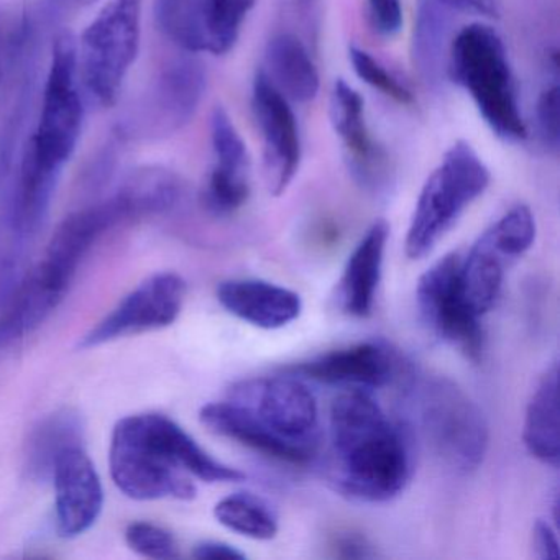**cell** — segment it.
<instances>
[{
  "instance_id": "cell-20",
  "label": "cell",
  "mask_w": 560,
  "mask_h": 560,
  "mask_svg": "<svg viewBox=\"0 0 560 560\" xmlns=\"http://www.w3.org/2000/svg\"><path fill=\"white\" fill-rule=\"evenodd\" d=\"M206 90V71L195 58L170 65L153 91V132L172 133L191 120Z\"/></svg>"
},
{
  "instance_id": "cell-33",
  "label": "cell",
  "mask_w": 560,
  "mask_h": 560,
  "mask_svg": "<svg viewBox=\"0 0 560 560\" xmlns=\"http://www.w3.org/2000/svg\"><path fill=\"white\" fill-rule=\"evenodd\" d=\"M332 547L337 556L343 557V559H369V557H375L369 540L365 537L359 536V534H342V536L334 540Z\"/></svg>"
},
{
  "instance_id": "cell-9",
  "label": "cell",
  "mask_w": 560,
  "mask_h": 560,
  "mask_svg": "<svg viewBox=\"0 0 560 560\" xmlns=\"http://www.w3.org/2000/svg\"><path fill=\"white\" fill-rule=\"evenodd\" d=\"M142 0H109L81 35L78 73L104 107L119 100L140 50Z\"/></svg>"
},
{
  "instance_id": "cell-13",
  "label": "cell",
  "mask_w": 560,
  "mask_h": 560,
  "mask_svg": "<svg viewBox=\"0 0 560 560\" xmlns=\"http://www.w3.org/2000/svg\"><path fill=\"white\" fill-rule=\"evenodd\" d=\"M252 109L264 143V176L271 196H281L301 165V136L290 101L273 86L264 70L252 88Z\"/></svg>"
},
{
  "instance_id": "cell-38",
  "label": "cell",
  "mask_w": 560,
  "mask_h": 560,
  "mask_svg": "<svg viewBox=\"0 0 560 560\" xmlns=\"http://www.w3.org/2000/svg\"><path fill=\"white\" fill-rule=\"evenodd\" d=\"M301 4H304V5H307V4H311V2H313V0H300Z\"/></svg>"
},
{
  "instance_id": "cell-24",
  "label": "cell",
  "mask_w": 560,
  "mask_h": 560,
  "mask_svg": "<svg viewBox=\"0 0 560 560\" xmlns=\"http://www.w3.org/2000/svg\"><path fill=\"white\" fill-rule=\"evenodd\" d=\"M83 444V422L77 412L58 411L32 432L27 442V470L35 480L50 477L58 454L70 445Z\"/></svg>"
},
{
  "instance_id": "cell-32",
  "label": "cell",
  "mask_w": 560,
  "mask_h": 560,
  "mask_svg": "<svg viewBox=\"0 0 560 560\" xmlns=\"http://www.w3.org/2000/svg\"><path fill=\"white\" fill-rule=\"evenodd\" d=\"M369 18L376 34L392 38L401 32V0H366Z\"/></svg>"
},
{
  "instance_id": "cell-3",
  "label": "cell",
  "mask_w": 560,
  "mask_h": 560,
  "mask_svg": "<svg viewBox=\"0 0 560 560\" xmlns=\"http://www.w3.org/2000/svg\"><path fill=\"white\" fill-rule=\"evenodd\" d=\"M330 447L334 481L353 500L385 503L398 497L411 477L405 434L362 389L334 399Z\"/></svg>"
},
{
  "instance_id": "cell-23",
  "label": "cell",
  "mask_w": 560,
  "mask_h": 560,
  "mask_svg": "<svg viewBox=\"0 0 560 560\" xmlns=\"http://www.w3.org/2000/svg\"><path fill=\"white\" fill-rule=\"evenodd\" d=\"M510 261L480 235L467 257L462 258V288L471 310L483 316L497 303L503 287L504 268Z\"/></svg>"
},
{
  "instance_id": "cell-30",
  "label": "cell",
  "mask_w": 560,
  "mask_h": 560,
  "mask_svg": "<svg viewBox=\"0 0 560 560\" xmlns=\"http://www.w3.org/2000/svg\"><path fill=\"white\" fill-rule=\"evenodd\" d=\"M126 540L130 549L147 559H178L179 547L175 536L165 527L153 523H132L127 526Z\"/></svg>"
},
{
  "instance_id": "cell-18",
  "label": "cell",
  "mask_w": 560,
  "mask_h": 560,
  "mask_svg": "<svg viewBox=\"0 0 560 560\" xmlns=\"http://www.w3.org/2000/svg\"><path fill=\"white\" fill-rule=\"evenodd\" d=\"M218 300L232 316L265 330L288 326L303 311L300 294L255 278L222 281L218 287Z\"/></svg>"
},
{
  "instance_id": "cell-27",
  "label": "cell",
  "mask_w": 560,
  "mask_h": 560,
  "mask_svg": "<svg viewBox=\"0 0 560 560\" xmlns=\"http://www.w3.org/2000/svg\"><path fill=\"white\" fill-rule=\"evenodd\" d=\"M119 195L126 201L136 221V219L162 214L172 209L182 195V185L172 172L162 168H143L127 179Z\"/></svg>"
},
{
  "instance_id": "cell-15",
  "label": "cell",
  "mask_w": 560,
  "mask_h": 560,
  "mask_svg": "<svg viewBox=\"0 0 560 560\" xmlns=\"http://www.w3.org/2000/svg\"><path fill=\"white\" fill-rule=\"evenodd\" d=\"M211 140L215 163L202 191V205L215 215L234 214L250 196V162L244 139L222 107L212 113Z\"/></svg>"
},
{
  "instance_id": "cell-35",
  "label": "cell",
  "mask_w": 560,
  "mask_h": 560,
  "mask_svg": "<svg viewBox=\"0 0 560 560\" xmlns=\"http://www.w3.org/2000/svg\"><path fill=\"white\" fill-rule=\"evenodd\" d=\"M192 557L201 560H238L245 559V553L237 547L221 540H205L195 547Z\"/></svg>"
},
{
  "instance_id": "cell-36",
  "label": "cell",
  "mask_w": 560,
  "mask_h": 560,
  "mask_svg": "<svg viewBox=\"0 0 560 560\" xmlns=\"http://www.w3.org/2000/svg\"><path fill=\"white\" fill-rule=\"evenodd\" d=\"M447 9L465 12V14L480 15V18L494 19L500 14L498 0H439Z\"/></svg>"
},
{
  "instance_id": "cell-8",
  "label": "cell",
  "mask_w": 560,
  "mask_h": 560,
  "mask_svg": "<svg viewBox=\"0 0 560 560\" xmlns=\"http://www.w3.org/2000/svg\"><path fill=\"white\" fill-rule=\"evenodd\" d=\"M127 221H132V215L119 195L68 215L51 235L44 258L22 278L19 290L38 310L54 313L94 244Z\"/></svg>"
},
{
  "instance_id": "cell-19",
  "label": "cell",
  "mask_w": 560,
  "mask_h": 560,
  "mask_svg": "<svg viewBox=\"0 0 560 560\" xmlns=\"http://www.w3.org/2000/svg\"><path fill=\"white\" fill-rule=\"evenodd\" d=\"M388 237V224L385 221L373 222L349 255L340 278L339 296L343 311L350 316L369 317L372 314L382 281Z\"/></svg>"
},
{
  "instance_id": "cell-11",
  "label": "cell",
  "mask_w": 560,
  "mask_h": 560,
  "mask_svg": "<svg viewBox=\"0 0 560 560\" xmlns=\"http://www.w3.org/2000/svg\"><path fill=\"white\" fill-rule=\"evenodd\" d=\"M460 270L462 257L455 252L435 261L419 278L416 301L422 320L439 339L478 362L483 353V329L480 316L465 300Z\"/></svg>"
},
{
  "instance_id": "cell-7",
  "label": "cell",
  "mask_w": 560,
  "mask_h": 560,
  "mask_svg": "<svg viewBox=\"0 0 560 560\" xmlns=\"http://www.w3.org/2000/svg\"><path fill=\"white\" fill-rule=\"evenodd\" d=\"M419 431L435 457L452 470H475L490 442L487 419L477 402L452 380L428 376L412 389Z\"/></svg>"
},
{
  "instance_id": "cell-22",
  "label": "cell",
  "mask_w": 560,
  "mask_h": 560,
  "mask_svg": "<svg viewBox=\"0 0 560 560\" xmlns=\"http://www.w3.org/2000/svg\"><path fill=\"white\" fill-rule=\"evenodd\" d=\"M557 376V363L540 376L527 405L523 429V441L527 452L537 460L552 467H557L560 460Z\"/></svg>"
},
{
  "instance_id": "cell-1",
  "label": "cell",
  "mask_w": 560,
  "mask_h": 560,
  "mask_svg": "<svg viewBox=\"0 0 560 560\" xmlns=\"http://www.w3.org/2000/svg\"><path fill=\"white\" fill-rule=\"evenodd\" d=\"M110 475L126 497L137 501H188L196 497L192 477L206 483H235L244 471L215 460L168 416H127L114 428Z\"/></svg>"
},
{
  "instance_id": "cell-5",
  "label": "cell",
  "mask_w": 560,
  "mask_h": 560,
  "mask_svg": "<svg viewBox=\"0 0 560 560\" xmlns=\"http://www.w3.org/2000/svg\"><path fill=\"white\" fill-rule=\"evenodd\" d=\"M445 68L500 139L506 142L526 139V124L506 47L494 28L485 24L462 28L452 42Z\"/></svg>"
},
{
  "instance_id": "cell-21",
  "label": "cell",
  "mask_w": 560,
  "mask_h": 560,
  "mask_svg": "<svg viewBox=\"0 0 560 560\" xmlns=\"http://www.w3.org/2000/svg\"><path fill=\"white\" fill-rule=\"evenodd\" d=\"M268 80L293 103L306 104L316 100L320 78L306 45L293 34L271 38L265 51Z\"/></svg>"
},
{
  "instance_id": "cell-6",
  "label": "cell",
  "mask_w": 560,
  "mask_h": 560,
  "mask_svg": "<svg viewBox=\"0 0 560 560\" xmlns=\"http://www.w3.org/2000/svg\"><path fill=\"white\" fill-rule=\"evenodd\" d=\"M490 182V170L470 143L455 142L419 192L406 234L408 258L421 260L431 254L465 209L487 191Z\"/></svg>"
},
{
  "instance_id": "cell-37",
  "label": "cell",
  "mask_w": 560,
  "mask_h": 560,
  "mask_svg": "<svg viewBox=\"0 0 560 560\" xmlns=\"http://www.w3.org/2000/svg\"><path fill=\"white\" fill-rule=\"evenodd\" d=\"M78 2L83 5H91L94 4V2H97V0H78Z\"/></svg>"
},
{
  "instance_id": "cell-25",
  "label": "cell",
  "mask_w": 560,
  "mask_h": 560,
  "mask_svg": "<svg viewBox=\"0 0 560 560\" xmlns=\"http://www.w3.org/2000/svg\"><path fill=\"white\" fill-rule=\"evenodd\" d=\"M445 5L439 0H419L412 35V58L416 68L428 83L441 81L445 68V42L448 18Z\"/></svg>"
},
{
  "instance_id": "cell-12",
  "label": "cell",
  "mask_w": 560,
  "mask_h": 560,
  "mask_svg": "<svg viewBox=\"0 0 560 560\" xmlns=\"http://www.w3.org/2000/svg\"><path fill=\"white\" fill-rule=\"evenodd\" d=\"M186 298V283L173 271L152 275L130 291L80 342L81 349H93L124 337L165 329L172 326Z\"/></svg>"
},
{
  "instance_id": "cell-16",
  "label": "cell",
  "mask_w": 560,
  "mask_h": 560,
  "mask_svg": "<svg viewBox=\"0 0 560 560\" xmlns=\"http://www.w3.org/2000/svg\"><path fill=\"white\" fill-rule=\"evenodd\" d=\"M329 113L353 178L372 191L382 188L386 179V156L370 133L362 96L346 81H336Z\"/></svg>"
},
{
  "instance_id": "cell-2",
  "label": "cell",
  "mask_w": 560,
  "mask_h": 560,
  "mask_svg": "<svg viewBox=\"0 0 560 560\" xmlns=\"http://www.w3.org/2000/svg\"><path fill=\"white\" fill-rule=\"evenodd\" d=\"M199 418L214 434L284 464H310L319 445L316 396L294 375L238 382L228 401L209 402Z\"/></svg>"
},
{
  "instance_id": "cell-26",
  "label": "cell",
  "mask_w": 560,
  "mask_h": 560,
  "mask_svg": "<svg viewBox=\"0 0 560 560\" xmlns=\"http://www.w3.org/2000/svg\"><path fill=\"white\" fill-rule=\"evenodd\" d=\"M219 524L255 540H270L280 530L277 511L265 498L241 491L222 498L214 508Z\"/></svg>"
},
{
  "instance_id": "cell-28",
  "label": "cell",
  "mask_w": 560,
  "mask_h": 560,
  "mask_svg": "<svg viewBox=\"0 0 560 560\" xmlns=\"http://www.w3.org/2000/svg\"><path fill=\"white\" fill-rule=\"evenodd\" d=\"M508 261L523 257L536 241V219L527 206L517 205L483 232Z\"/></svg>"
},
{
  "instance_id": "cell-14",
  "label": "cell",
  "mask_w": 560,
  "mask_h": 560,
  "mask_svg": "<svg viewBox=\"0 0 560 560\" xmlns=\"http://www.w3.org/2000/svg\"><path fill=\"white\" fill-rule=\"evenodd\" d=\"M50 477L55 487L58 533L67 539L81 536L96 524L104 506L103 483L83 444L61 451Z\"/></svg>"
},
{
  "instance_id": "cell-34",
  "label": "cell",
  "mask_w": 560,
  "mask_h": 560,
  "mask_svg": "<svg viewBox=\"0 0 560 560\" xmlns=\"http://www.w3.org/2000/svg\"><path fill=\"white\" fill-rule=\"evenodd\" d=\"M533 546L539 559H556L559 556V542L556 530L549 523L539 520L533 526Z\"/></svg>"
},
{
  "instance_id": "cell-29",
  "label": "cell",
  "mask_w": 560,
  "mask_h": 560,
  "mask_svg": "<svg viewBox=\"0 0 560 560\" xmlns=\"http://www.w3.org/2000/svg\"><path fill=\"white\" fill-rule=\"evenodd\" d=\"M349 60L357 77L363 83L385 94L389 100L402 104V106H408V104L412 103V93L408 90V86L402 84L395 74L389 73L372 55L360 50V48L350 47Z\"/></svg>"
},
{
  "instance_id": "cell-4",
  "label": "cell",
  "mask_w": 560,
  "mask_h": 560,
  "mask_svg": "<svg viewBox=\"0 0 560 560\" xmlns=\"http://www.w3.org/2000/svg\"><path fill=\"white\" fill-rule=\"evenodd\" d=\"M77 80V42L63 34L55 42L40 119L22 162L14 212L22 234H31L40 224L58 176L80 142L84 107Z\"/></svg>"
},
{
  "instance_id": "cell-17",
  "label": "cell",
  "mask_w": 560,
  "mask_h": 560,
  "mask_svg": "<svg viewBox=\"0 0 560 560\" xmlns=\"http://www.w3.org/2000/svg\"><path fill=\"white\" fill-rule=\"evenodd\" d=\"M291 372L327 385L380 388L388 385L398 372V360L383 343L360 342L323 353L310 362L293 366Z\"/></svg>"
},
{
  "instance_id": "cell-31",
  "label": "cell",
  "mask_w": 560,
  "mask_h": 560,
  "mask_svg": "<svg viewBox=\"0 0 560 560\" xmlns=\"http://www.w3.org/2000/svg\"><path fill=\"white\" fill-rule=\"evenodd\" d=\"M559 84L553 77L537 100V127L544 143L552 149L559 145Z\"/></svg>"
},
{
  "instance_id": "cell-10",
  "label": "cell",
  "mask_w": 560,
  "mask_h": 560,
  "mask_svg": "<svg viewBox=\"0 0 560 560\" xmlns=\"http://www.w3.org/2000/svg\"><path fill=\"white\" fill-rule=\"evenodd\" d=\"M257 0H156L160 31L189 55L229 54Z\"/></svg>"
}]
</instances>
